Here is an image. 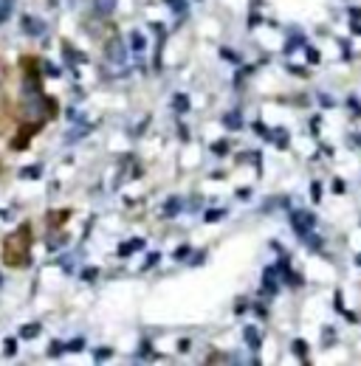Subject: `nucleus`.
<instances>
[{
    "instance_id": "obj_5",
    "label": "nucleus",
    "mask_w": 361,
    "mask_h": 366,
    "mask_svg": "<svg viewBox=\"0 0 361 366\" xmlns=\"http://www.w3.org/2000/svg\"><path fill=\"white\" fill-rule=\"evenodd\" d=\"M23 177H40V166H25L23 169Z\"/></svg>"
},
{
    "instance_id": "obj_9",
    "label": "nucleus",
    "mask_w": 361,
    "mask_h": 366,
    "mask_svg": "<svg viewBox=\"0 0 361 366\" xmlns=\"http://www.w3.org/2000/svg\"><path fill=\"white\" fill-rule=\"evenodd\" d=\"M59 352H65V347L54 341V344H51V349H48V355H59Z\"/></svg>"
},
{
    "instance_id": "obj_7",
    "label": "nucleus",
    "mask_w": 361,
    "mask_h": 366,
    "mask_svg": "<svg viewBox=\"0 0 361 366\" xmlns=\"http://www.w3.org/2000/svg\"><path fill=\"white\" fill-rule=\"evenodd\" d=\"M110 59H122V45H118V43L110 45Z\"/></svg>"
},
{
    "instance_id": "obj_10",
    "label": "nucleus",
    "mask_w": 361,
    "mask_h": 366,
    "mask_svg": "<svg viewBox=\"0 0 361 366\" xmlns=\"http://www.w3.org/2000/svg\"><path fill=\"white\" fill-rule=\"evenodd\" d=\"M65 349H68V352H79V349H82V341H71Z\"/></svg>"
},
{
    "instance_id": "obj_4",
    "label": "nucleus",
    "mask_w": 361,
    "mask_h": 366,
    "mask_svg": "<svg viewBox=\"0 0 361 366\" xmlns=\"http://www.w3.org/2000/svg\"><path fill=\"white\" fill-rule=\"evenodd\" d=\"M113 3H116V0H96V9H99V14H107V12L113 9Z\"/></svg>"
},
{
    "instance_id": "obj_8",
    "label": "nucleus",
    "mask_w": 361,
    "mask_h": 366,
    "mask_svg": "<svg viewBox=\"0 0 361 366\" xmlns=\"http://www.w3.org/2000/svg\"><path fill=\"white\" fill-rule=\"evenodd\" d=\"M9 6H12V0H3V3H0V20L9 17Z\"/></svg>"
},
{
    "instance_id": "obj_1",
    "label": "nucleus",
    "mask_w": 361,
    "mask_h": 366,
    "mask_svg": "<svg viewBox=\"0 0 361 366\" xmlns=\"http://www.w3.org/2000/svg\"><path fill=\"white\" fill-rule=\"evenodd\" d=\"M23 113H25L28 118H34V121H43V118L51 113V99H45V96L40 94V87H34V94H32V87H25Z\"/></svg>"
},
{
    "instance_id": "obj_6",
    "label": "nucleus",
    "mask_w": 361,
    "mask_h": 366,
    "mask_svg": "<svg viewBox=\"0 0 361 366\" xmlns=\"http://www.w3.org/2000/svg\"><path fill=\"white\" fill-rule=\"evenodd\" d=\"M3 347H6V349H3L6 355H14V352H17V341H14V338H6V344H3Z\"/></svg>"
},
{
    "instance_id": "obj_2",
    "label": "nucleus",
    "mask_w": 361,
    "mask_h": 366,
    "mask_svg": "<svg viewBox=\"0 0 361 366\" xmlns=\"http://www.w3.org/2000/svg\"><path fill=\"white\" fill-rule=\"evenodd\" d=\"M20 25H23V32H25L28 37H40V34H45V23L37 20V17H23Z\"/></svg>"
},
{
    "instance_id": "obj_11",
    "label": "nucleus",
    "mask_w": 361,
    "mask_h": 366,
    "mask_svg": "<svg viewBox=\"0 0 361 366\" xmlns=\"http://www.w3.org/2000/svg\"><path fill=\"white\" fill-rule=\"evenodd\" d=\"M0 288H3V273H0Z\"/></svg>"
},
{
    "instance_id": "obj_3",
    "label": "nucleus",
    "mask_w": 361,
    "mask_h": 366,
    "mask_svg": "<svg viewBox=\"0 0 361 366\" xmlns=\"http://www.w3.org/2000/svg\"><path fill=\"white\" fill-rule=\"evenodd\" d=\"M20 335H23V338H37V335H40V324H25L20 330Z\"/></svg>"
}]
</instances>
